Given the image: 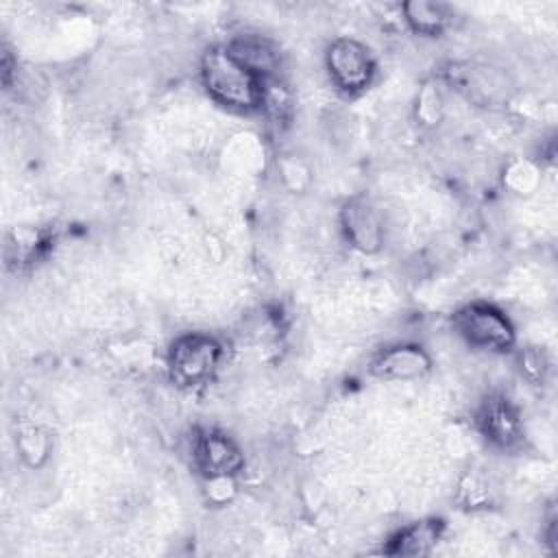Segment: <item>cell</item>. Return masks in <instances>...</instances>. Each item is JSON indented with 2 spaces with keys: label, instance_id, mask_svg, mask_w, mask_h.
I'll use <instances>...</instances> for the list:
<instances>
[{
  "label": "cell",
  "instance_id": "obj_1",
  "mask_svg": "<svg viewBox=\"0 0 558 558\" xmlns=\"http://www.w3.org/2000/svg\"><path fill=\"white\" fill-rule=\"evenodd\" d=\"M201 81L207 94L235 111H259L266 81L231 52L227 44L211 46L201 57Z\"/></svg>",
  "mask_w": 558,
  "mask_h": 558
},
{
  "label": "cell",
  "instance_id": "obj_2",
  "mask_svg": "<svg viewBox=\"0 0 558 558\" xmlns=\"http://www.w3.org/2000/svg\"><path fill=\"white\" fill-rule=\"evenodd\" d=\"M222 360V344L209 333L192 331L179 336L168 351L170 379L181 388L205 386Z\"/></svg>",
  "mask_w": 558,
  "mask_h": 558
},
{
  "label": "cell",
  "instance_id": "obj_3",
  "mask_svg": "<svg viewBox=\"0 0 558 558\" xmlns=\"http://www.w3.org/2000/svg\"><path fill=\"white\" fill-rule=\"evenodd\" d=\"M451 325L469 347L482 351H510L517 340L510 318L499 307L484 301H471L458 307L451 316Z\"/></svg>",
  "mask_w": 558,
  "mask_h": 558
},
{
  "label": "cell",
  "instance_id": "obj_4",
  "mask_svg": "<svg viewBox=\"0 0 558 558\" xmlns=\"http://www.w3.org/2000/svg\"><path fill=\"white\" fill-rule=\"evenodd\" d=\"M325 65L331 83L347 96L362 94L375 78V59L371 50L353 37L333 39L327 46Z\"/></svg>",
  "mask_w": 558,
  "mask_h": 558
},
{
  "label": "cell",
  "instance_id": "obj_5",
  "mask_svg": "<svg viewBox=\"0 0 558 558\" xmlns=\"http://www.w3.org/2000/svg\"><path fill=\"white\" fill-rule=\"evenodd\" d=\"M340 227L347 242L362 253H377L384 246V216L368 194H353L342 203Z\"/></svg>",
  "mask_w": 558,
  "mask_h": 558
},
{
  "label": "cell",
  "instance_id": "obj_6",
  "mask_svg": "<svg viewBox=\"0 0 558 558\" xmlns=\"http://www.w3.org/2000/svg\"><path fill=\"white\" fill-rule=\"evenodd\" d=\"M192 460L203 477H235L244 466L238 442L214 427L196 432L192 438Z\"/></svg>",
  "mask_w": 558,
  "mask_h": 558
},
{
  "label": "cell",
  "instance_id": "obj_7",
  "mask_svg": "<svg viewBox=\"0 0 558 558\" xmlns=\"http://www.w3.org/2000/svg\"><path fill=\"white\" fill-rule=\"evenodd\" d=\"M475 423L482 436L499 449H512L523 440L519 410L504 395H488L477 408Z\"/></svg>",
  "mask_w": 558,
  "mask_h": 558
},
{
  "label": "cell",
  "instance_id": "obj_8",
  "mask_svg": "<svg viewBox=\"0 0 558 558\" xmlns=\"http://www.w3.org/2000/svg\"><path fill=\"white\" fill-rule=\"evenodd\" d=\"M429 368L432 357L414 342H399L381 349L368 366L371 375L384 381H412L423 377Z\"/></svg>",
  "mask_w": 558,
  "mask_h": 558
},
{
  "label": "cell",
  "instance_id": "obj_9",
  "mask_svg": "<svg viewBox=\"0 0 558 558\" xmlns=\"http://www.w3.org/2000/svg\"><path fill=\"white\" fill-rule=\"evenodd\" d=\"M445 523L440 519L414 521L399 532H395L384 547L388 556H427L440 541Z\"/></svg>",
  "mask_w": 558,
  "mask_h": 558
},
{
  "label": "cell",
  "instance_id": "obj_10",
  "mask_svg": "<svg viewBox=\"0 0 558 558\" xmlns=\"http://www.w3.org/2000/svg\"><path fill=\"white\" fill-rule=\"evenodd\" d=\"M403 20L408 26L425 37H436L440 35L449 22H451V11L447 4L440 2H427V0H412L401 4Z\"/></svg>",
  "mask_w": 558,
  "mask_h": 558
},
{
  "label": "cell",
  "instance_id": "obj_11",
  "mask_svg": "<svg viewBox=\"0 0 558 558\" xmlns=\"http://www.w3.org/2000/svg\"><path fill=\"white\" fill-rule=\"evenodd\" d=\"M521 371L530 381H541L545 371H547V362L543 351L538 349H527L521 353Z\"/></svg>",
  "mask_w": 558,
  "mask_h": 558
}]
</instances>
